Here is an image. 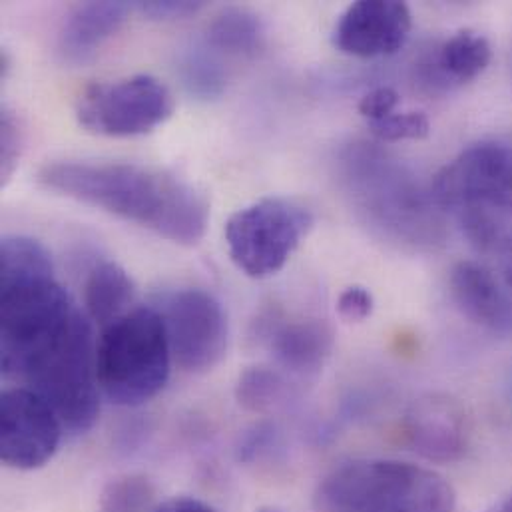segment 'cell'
Instances as JSON below:
<instances>
[{
	"label": "cell",
	"instance_id": "cell-2",
	"mask_svg": "<svg viewBox=\"0 0 512 512\" xmlns=\"http://www.w3.org/2000/svg\"><path fill=\"white\" fill-rule=\"evenodd\" d=\"M431 194L479 252L511 256L512 140L473 144L435 176Z\"/></svg>",
	"mask_w": 512,
	"mask_h": 512
},
{
	"label": "cell",
	"instance_id": "cell-4",
	"mask_svg": "<svg viewBox=\"0 0 512 512\" xmlns=\"http://www.w3.org/2000/svg\"><path fill=\"white\" fill-rule=\"evenodd\" d=\"M455 491L439 473L389 459H359L317 485L315 512H451Z\"/></svg>",
	"mask_w": 512,
	"mask_h": 512
},
{
	"label": "cell",
	"instance_id": "cell-19",
	"mask_svg": "<svg viewBox=\"0 0 512 512\" xmlns=\"http://www.w3.org/2000/svg\"><path fill=\"white\" fill-rule=\"evenodd\" d=\"M156 489L152 481L138 473L110 479L98 497V512H154Z\"/></svg>",
	"mask_w": 512,
	"mask_h": 512
},
{
	"label": "cell",
	"instance_id": "cell-28",
	"mask_svg": "<svg viewBox=\"0 0 512 512\" xmlns=\"http://www.w3.org/2000/svg\"><path fill=\"white\" fill-rule=\"evenodd\" d=\"M487 512H512V495L511 497H507L505 501H501V503H497L491 511Z\"/></svg>",
	"mask_w": 512,
	"mask_h": 512
},
{
	"label": "cell",
	"instance_id": "cell-6",
	"mask_svg": "<svg viewBox=\"0 0 512 512\" xmlns=\"http://www.w3.org/2000/svg\"><path fill=\"white\" fill-rule=\"evenodd\" d=\"M82 311L54 273L0 277V369L18 379Z\"/></svg>",
	"mask_w": 512,
	"mask_h": 512
},
{
	"label": "cell",
	"instance_id": "cell-8",
	"mask_svg": "<svg viewBox=\"0 0 512 512\" xmlns=\"http://www.w3.org/2000/svg\"><path fill=\"white\" fill-rule=\"evenodd\" d=\"M172 90L152 74H136L116 82L88 86L76 104L82 128L98 136H142L172 118Z\"/></svg>",
	"mask_w": 512,
	"mask_h": 512
},
{
	"label": "cell",
	"instance_id": "cell-9",
	"mask_svg": "<svg viewBox=\"0 0 512 512\" xmlns=\"http://www.w3.org/2000/svg\"><path fill=\"white\" fill-rule=\"evenodd\" d=\"M172 359L186 373H208L228 351V317L222 303L204 289H180L160 309Z\"/></svg>",
	"mask_w": 512,
	"mask_h": 512
},
{
	"label": "cell",
	"instance_id": "cell-13",
	"mask_svg": "<svg viewBox=\"0 0 512 512\" xmlns=\"http://www.w3.org/2000/svg\"><path fill=\"white\" fill-rule=\"evenodd\" d=\"M457 307L479 327L512 337V295L497 277L475 261H461L451 273Z\"/></svg>",
	"mask_w": 512,
	"mask_h": 512
},
{
	"label": "cell",
	"instance_id": "cell-18",
	"mask_svg": "<svg viewBox=\"0 0 512 512\" xmlns=\"http://www.w3.org/2000/svg\"><path fill=\"white\" fill-rule=\"evenodd\" d=\"M263 24L256 12L240 6L222 10L206 30V46L228 56H254L263 48Z\"/></svg>",
	"mask_w": 512,
	"mask_h": 512
},
{
	"label": "cell",
	"instance_id": "cell-24",
	"mask_svg": "<svg viewBox=\"0 0 512 512\" xmlns=\"http://www.w3.org/2000/svg\"><path fill=\"white\" fill-rule=\"evenodd\" d=\"M373 309H375L373 293L363 285H351L343 289L337 299V311L341 319L349 323H361L369 319Z\"/></svg>",
	"mask_w": 512,
	"mask_h": 512
},
{
	"label": "cell",
	"instance_id": "cell-27",
	"mask_svg": "<svg viewBox=\"0 0 512 512\" xmlns=\"http://www.w3.org/2000/svg\"><path fill=\"white\" fill-rule=\"evenodd\" d=\"M154 512H218L208 503L192 497H174L160 505H156Z\"/></svg>",
	"mask_w": 512,
	"mask_h": 512
},
{
	"label": "cell",
	"instance_id": "cell-10",
	"mask_svg": "<svg viewBox=\"0 0 512 512\" xmlns=\"http://www.w3.org/2000/svg\"><path fill=\"white\" fill-rule=\"evenodd\" d=\"M64 425L52 405L28 387L0 397V459L16 471L42 469L56 455Z\"/></svg>",
	"mask_w": 512,
	"mask_h": 512
},
{
	"label": "cell",
	"instance_id": "cell-29",
	"mask_svg": "<svg viewBox=\"0 0 512 512\" xmlns=\"http://www.w3.org/2000/svg\"><path fill=\"white\" fill-rule=\"evenodd\" d=\"M505 283L509 289H512V254L507 257V263H505Z\"/></svg>",
	"mask_w": 512,
	"mask_h": 512
},
{
	"label": "cell",
	"instance_id": "cell-25",
	"mask_svg": "<svg viewBox=\"0 0 512 512\" xmlns=\"http://www.w3.org/2000/svg\"><path fill=\"white\" fill-rule=\"evenodd\" d=\"M399 102H401V98L395 88L379 86V88L367 92L359 100L357 110L363 118H367V122H377V120H383L389 114H393L395 108L399 106Z\"/></svg>",
	"mask_w": 512,
	"mask_h": 512
},
{
	"label": "cell",
	"instance_id": "cell-7",
	"mask_svg": "<svg viewBox=\"0 0 512 512\" xmlns=\"http://www.w3.org/2000/svg\"><path fill=\"white\" fill-rule=\"evenodd\" d=\"M313 228L311 212L287 198H261L238 210L226 224L228 254L252 279L285 267Z\"/></svg>",
	"mask_w": 512,
	"mask_h": 512
},
{
	"label": "cell",
	"instance_id": "cell-20",
	"mask_svg": "<svg viewBox=\"0 0 512 512\" xmlns=\"http://www.w3.org/2000/svg\"><path fill=\"white\" fill-rule=\"evenodd\" d=\"M182 76L186 88L204 100H212L222 96L228 76L226 68L220 62L218 54L210 50L206 44L186 54L182 64Z\"/></svg>",
	"mask_w": 512,
	"mask_h": 512
},
{
	"label": "cell",
	"instance_id": "cell-5",
	"mask_svg": "<svg viewBox=\"0 0 512 512\" xmlns=\"http://www.w3.org/2000/svg\"><path fill=\"white\" fill-rule=\"evenodd\" d=\"M172 349L160 309L134 307L102 329L96 341V377L108 401L140 407L168 383Z\"/></svg>",
	"mask_w": 512,
	"mask_h": 512
},
{
	"label": "cell",
	"instance_id": "cell-22",
	"mask_svg": "<svg viewBox=\"0 0 512 512\" xmlns=\"http://www.w3.org/2000/svg\"><path fill=\"white\" fill-rule=\"evenodd\" d=\"M369 132L381 142L423 140L431 132V122L423 112H393L383 120L367 122Z\"/></svg>",
	"mask_w": 512,
	"mask_h": 512
},
{
	"label": "cell",
	"instance_id": "cell-1",
	"mask_svg": "<svg viewBox=\"0 0 512 512\" xmlns=\"http://www.w3.org/2000/svg\"><path fill=\"white\" fill-rule=\"evenodd\" d=\"M54 194L134 222L178 246H198L210 224V204L188 182L140 164L54 162L38 172Z\"/></svg>",
	"mask_w": 512,
	"mask_h": 512
},
{
	"label": "cell",
	"instance_id": "cell-14",
	"mask_svg": "<svg viewBox=\"0 0 512 512\" xmlns=\"http://www.w3.org/2000/svg\"><path fill=\"white\" fill-rule=\"evenodd\" d=\"M265 339L277 365L299 377L317 375L333 349V333L319 319H275Z\"/></svg>",
	"mask_w": 512,
	"mask_h": 512
},
{
	"label": "cell",
	"instance_id": "cell-17",
	"mask_svg": "<svg viewBox=\"0 0 512 512\" xmlns=\"http://www.w3.org/2000/svg\"><path fill=\"white\" fill-rule=\"evenodd\" d=\"M134 283L116 261L94 265L84 283V305L90 321L102 329L134 309Z\"/></svg>",
	"mask_w": 512,
	"mask_h": 512
},
{
	"label": "cell",
	"instance_id": "cell-3",
	"mask_svg": "<svg viewBox=\"0 0 512 512\" xmlns=\"http://www.w3.org/2000/svg\"><path fill=\"white\" fill-rule=\"evenodd\" d=\"M341 162L353 204L373 228L415 248L441 242L443 212L403 164L369 144H353Z\"/></svg>",
	"mask_w": 512,
	"mask_h": 512
},
{
	"label": "cell",
	"instance_id": "cell-31",
	"mask_svg": "<svg viewBox=\"0 0 512 512\" xmlns=\"http://www.w3.org/2000/svg\"><path fill=\"white\" fill-rule=\"evenodd\" d=\"M256 512H285L281 511V509H277V507H259Z\"/></svg>",
	"mask_w": 512,
	"mask_h": 512
},
{
	"label": "cell",
	"instance_id": "cell-15",
	"mask_svg": "<svg viewBox=\"0 0 512 512\" xmlns=\"http://www.w3.org/2000/svg\"><path fill=\"white\" fill-rule=\"evenodd\" d=\"M132 6L122 0L78 4L58 36V50L66 62L80 64L92 58L100 46L118 32Z\"/></svg>",
	"mask_w": 512,
	"mask_h": 512
},
{
	"label": "cell",
	"instance_id": "cell-16",
	"mask_svg": "<svg viewBox=\"0 0 512 512\" xmlns=\"http://www.w3.org/2000/svg\"><path fill=\"white\" fill-rule=\"evenodd\" d=\"M491 42L473 30H461L451 36L427 64V82L449 88L479 78L491 64Z\"/></svg>",
	"mask_w": 512,
	"mask_h": 512
},
{
	"label": "cell",
	"instance_id": "cell-26",
	"mask_svg": "<svg viewBox=\"0 0 512 512\" xmlns=\"http://www.w3.org/2000/svg\"><path fill=\"white\" fill-rule=\"evenodd\" d=\"M204 8V2L196 0H148L138 2V10L156 20H180L188 18Z\"/></svg>",
	"mask_w": 512,
	"mask_h": 512
},
{
	"label": "cell",
	"instance_id": "cell-23",
	"mask_svg": "<svg viewBox=\"0 0 512 512\" xmlns=\"http://www.w3.org/2000/svg\"><path fill=\"white\" fill-rule=\"evenodd\" d=\"M22 146H24V132L20 128V122L12 110L2 106L0 110V180L2 184H6L14 174V170L18 168Z\"/></svg>",
	"mask_w": 512,
	"mask_h": 512
},
{
	"label": "cell",
	"instance_id": "cell-21",
	"mask_svg": "<svg viewBox=\"0 0 512 512\" xmlns=\"http://www.w3.org/2000/svg\"><path fill=\"white\" fill-rule=\"evenodd\" d=\"M285 381L281 379L279 373L267 367H250L240 375L238 387H236V397L238 403L254 413H263L285 397Z\"/></svg>",
	"mask_w": 512,
	"mask_h": 512
},
{
	"label": "cell",
	"instance_id": "cell-12",
	"mask_svg": "<svg viewBox=\"0 0 512 512\" xmlns=\"http://www.w3.org/2000/svg\"><path fill=\"white\" fill-rule=\"evenodd\" d=\"M409 447L429 463H455L469 449V417L463 405L443 393L415 399L403 419Z\"/></svg>",
	"mask_w": 512,
	"mask_h": 512
},
{
	"label": "cell",
	"instance_id": "cell-30",
	"mask_svg": "<svg viewBox=\"0 0 512 512\" xmlns=\"http://www.w3.org/2000/svg\"><path fill=\"white\" fill-rule=\"evenodd\" d=\"M505 393H507V397H509V401L512 403V367L509 375H507V379H505Z\"/></svg>",
	"mask_w": 512,
	"mask_h": 512
},
{
	"label": "cell",
	"instance_id": "cell-11",
	"mask_svg": "<svg viewBox=\"0 0 512 512\" xmlns=\"http://www.w3.org/2000/svg\"><path fill=\"white\" fill-rule=\"evenodd\" d=\"M411 28L413 18L405 2L361 0L341 14L333 42L337 50L357 58L391 56L405 46Z\"/></svg>",
	"mask_w": 512,
	"mask_h": 512
}]
</instances>
